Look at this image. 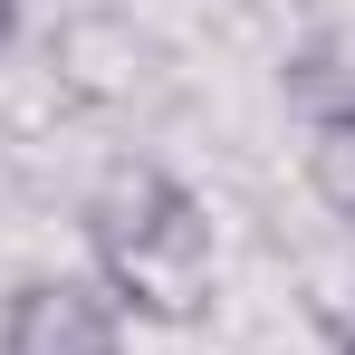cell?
Returning a JSON list of instances; mask_svg holds the SVG:
<instances>
[{"label": "cell", "instance_id": "5", "mask_svg": "<svg viewBox=\"0 0 355 355\" xmlns=\"http://www.w3.org/2000/svg\"><path fill=\"white\" fill-rule=\"evenodd\" d=\"M19 29H29V0H0V67H10V49H19Z\"/></svg>", "mask_w": 355, "mask_h": 355}, {"label": "cell", "instance_id": "3", "mask_svg": "<svg viewBox=\"0 0 355 355\" xmlns=\"http://www.w3.org/2000/svg\"><path fill=\"white\" fill-rule=\"evenodd\" d=\"M288 106H297V125L355 116V19L297 39V58H288Z\"/></svg>", "mask_w": 355, "mask_h": 355}, {"label": "cell", "instance_id": "1", "mask_svg": "<svg viewBox=\"0 0 355 355\" xmlns=\"http://www.w3.org/2000/svg\"><path fill=\"white\" fill-rule=\"evenodd\" d=\"M87 279L125 307V327H202L221 297V231L211 202L164 164H106L77 202Z\"/></svg>", "mask_w": 355, "mask_h": 355}, {"label": "cell", "instance_id": "2", "mask_svg": "<svg viewBox=\"0 0 355 355\" xmlns=\"http://www.w3.org/2000/svg\"><path fill=\"white\" fill-rule=\"evenodd\" d=\"M0 355H135V327L96 279L19 269L0 288Z\"/></svg>", "mask_w": 355, "mask_h": 355}, {"label": "cell", "instance_id": "4", "mask_svg": "<svg viewBox=\"0 0 355 355\" xmlns=\"http://www.w3.org/2000/svg\"><path fill=\"white\" fill-rule=\"evenodd\" d=\"M307 192L355 231V116H327L307 125Z\"/></svg>", "mask_w": 355, "mask_h": 355}]
</instances>
